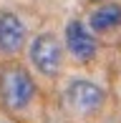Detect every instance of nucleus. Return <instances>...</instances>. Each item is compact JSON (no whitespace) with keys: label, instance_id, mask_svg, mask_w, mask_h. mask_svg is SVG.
I'll list each match as a JSON object with an SVG mask.
<instances>
[{"label":"nucleus","instance_id":"f257e3e1","mask_svg":"<svg viewBox=\"0 0 121 123\" xmlns=\"http://www.w3.org/2000/svg\"><path fill=\"white\" fill-rule=\"evenodd\" d=\"M35 98V83L18 63L0 65V105L10 113H20Z\"/></svg>","mask_w":121,"mask_h":123},{"label":"nucleus","instance_id":"f03ea898","mask_svg":"<svg viewBox=\"0 0 121 123\" xmlns=\"http://www.w3.org/2000/svg\"><path fill=\"white\" fill-rule=\"evenodd\" d=\"M30 63L35 65L38 73H43L46 78H56L60 73V65H63V48H60L58 38L51 35V33H43V35L33 38Z\"/></svg>","mask_w":121,"mask_h":123},{"label":"nucleus","instance_id":"7ed1b4c3","mask_svg":"<svg viewBox=\"0 0 121 123\" xmlns=\"http://www.w3.org/2000/svg\"><path fill=\"white\" fill-rule=\"evenodd\" d=\"M66 98H68V103L73 105L78 113H96V111H101L103 100H106V93H103V88H98L96 83L83 80V78H76V80H71L68 88H66Z\"/></svg>","mask_w":121,"mask_h":123},{"label":"nucleus","instance_id":"20e7f679","mask_svg":"<svg viewBox=\"0 0 121 123\" xmlns=\"http://www.w3.org/2000/svg\"><path fill=\"white\" fill-rule=\"evenodd\" d=\"M66 48H68V53L73 55L76 60H81V63L93 60L96 58V50H98L93 30L86 28L81 20H71V23L66 25Z\"/></svg>","mask_w":121,"mask_h":123},{"label":"nucleus","instance_id":"39448f33","mask_svg":"<svg viewBox=\"0 0 121 123\" xmlns=\"http://www.w3.org/2000/svg\"><path fill=\"white\" fill-rule=\"evenodd\" d=\"M25 45V23L10 10L0 13V53L15 55Z\"/></svg>","mask_w":121,"mask_h":123},{"label":"nucleus","instance_id":"423d86ee","mask_svg":"<svg viewBox=\"0 0 121 123\" xmlns=\"http://www.w3.org/2000/svg\"><path fill=\"white\" fill-rule=\"evenodd\" d=\"M119 25H121V5L116 3H101L88 13V28L96 35H106L116 30Z\"/></svg>","mask_w":121,"mask_h":123}]
</instances>
